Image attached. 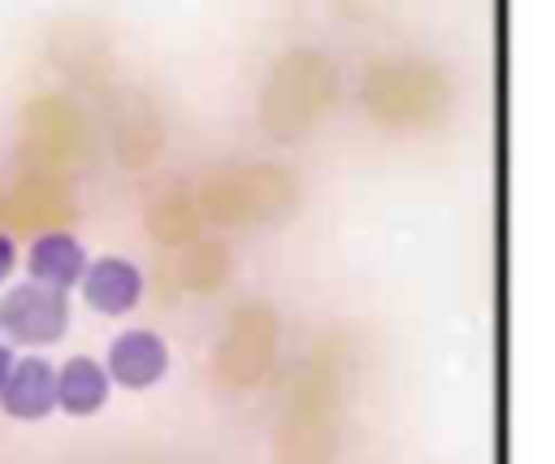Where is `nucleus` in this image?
Returning a JSON list of instances; mask_svg holds the SVG:
<instances>
[{
	"label": "nucleus",
	"instance_id": "39448f33",
	"mask_svg": "<svg viewBox=\"0 0 555 464\" xmlns=\"http://www.w3.org/2000/svg\"><path fill=\"white\" fill-rule=\"evenodd\" d=\"M82 269H87V247H82L74 234H65V230L39 234V239L30 243V252H26V273H30V282H39V286L69 291V286H78Z\"/></svg>",
	"mask_w": 555,
	"mask_h": 464
},
{
	"label": "nucleus",
	"instance_id": "6e6552de",
	"mask_svg": "<svg viewBox=\"0 0 555 464\" xmlns=\"http://www.w3.org/2000/svg\"><path fill=\"white\" fill-rule=\"evenodd\" d=\"M13 360H17V351H13L9 343H0V386L9 382V369H13Z\"/></svg>",
	"mask_w": 555,
	"mask_h": 464
},
{
	"label": "nucleus",
	"instance_id": "423d86ee",
	"mask_svg": "<svg viewBox=\"0 0 555 464\" xmlns=\"http://www.w3.org/2000/svg\"><path fill=\"white\" fill-rule=\"evenodd\" d=\"M108 373L100 360L91 356H69L61 369H56V408L65 416H95L104 403H108Z\"/></svg>",
	"mask_w": 555,
	"mask_h": 464
},
{
	"label": "nucleus",
	"instance_id": "20e7f679",
	"mask_svg": "<svg viewBox=\"0 0 555 464\" xmlns=\"http://www.w3.org/2000/svg\"><path fill=\"white\" fill-rule=\"evenodd\" d=\"M0 408L13 421H43L56 408V369L39 356H17L0 386Z\"/></svg>",
	"mask_w": 555,
	"mask_h": 464
},
{
	"label": "nucleus",
	"instance_id": "f03ea898",
	"mask_svg": "<svg viewBox=\"0 0 555 464\" xmlns=\"http://www.w3.org/2000/svg\"><path fill=\"white\" fill-rule=\"evenodd\" d=\"M104 373L126 390H147L169 373V343L152 330H121L108 343Z\"/></svg>",
	"mask_w": 555,
	"mask_h": 464
},
{
	"label": "nucleus",
	"instance_id": "7ed1b4c3",
	"mask_svg": "<svg viewBox=\"0 0 555 464\" xmlns=\"http://www.w3.org/2000/svg\"><path fill=\"white\" fill-rule=\"evenodd\" d=\"M78 286H82L87 308L100 312V317H126L143 299V273H139V265H130L121 256L87 260Z\"/></svg>",
	"mask_w": 555,
	"mask_h": 464
},
{
	"label": "nucleus",
	"instance_id": "f257e3e1",
	"mask_svg": "<svg viewBox=\"0 0 555 464\" xmlns=\"http://www.w3.org/2000/svg\"><path fill=\"white\" fill-rule=\"evenodd\" d=\"M0 330L22 347H52L69 330V295L56 286L22 282L0 299Z\"/></svg>",
	"mask_w": 555,
	"mask_h": 464
},
{
	"label": "nucleus",
	"instance_id": "0eeeda50",
	"mask_svg": "<svg viewBox=\"0 0 555 464\" xmlns=\"http://www.w3.org/2000/svg\"><path fill=\"white\" fill-rule=\"evenodd\" d=\"M13 269H17V243H13V239L0 230V282H4Z\"/></svg>",
	"mask_w": 555,
	"mask_h": 464
}]
</instances>
